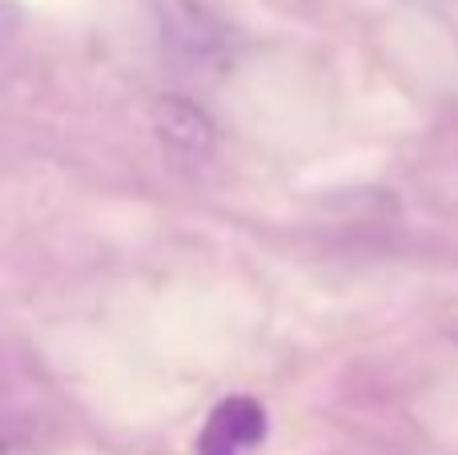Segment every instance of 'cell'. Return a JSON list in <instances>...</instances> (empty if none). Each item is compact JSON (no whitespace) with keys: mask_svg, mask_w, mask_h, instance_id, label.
<instances>
[{"mask_svg":"<svg viewBox=\"0 0 458 455\" xmlns=\"http://www.w3.org/2000/svg\"><path fill=\"white\" fill-rule=\"evenodd\" d=\"M269 435V416L253 395H225L198 435V455H258Z\"/></svg>","mask_w":458,"mask_h":455,"instance_id":"obj_1","label":"cell"},{"mask_svg":"<svg viewBox=\"0 0 458 455\" xmlns=\"http://www.w3.org/2000/svg\"><path fill=\"white\" fill-rule=\"evenodd\" d=\"M161 24H165V37L174 40V48L182 56H193V61H201V56H209L217 45H222V32H217V24L209 21L206 13H201L198 4H190V0H161Z\"/></svg>","mask_w":458,"mask_h":455,"instance_id":"obj_2","label":"cell"},{"mask_svg":"<svg viewBox=\"0 0 458 455\" xmlns=\"http://www.w3.org/2000/svg\"><path fill=\"white\" fill-rule=\"evenodd\" d=\"M157 133L165 137L177 153H185V158H206L209 145H214V125H209V117L198 105L177 101V97L157 105Z\"/></svg>","mask_w":458,"mask_h":455,"instance_id":"obj_3","label":"cell"},{"mask_svg":"<svg viewBox=\"0 0 458 455\" xmlns=\"http://www.w3.org/2000/svg\"><path fill=\"white\" fill-rule=\"evenodd\" d=\"M454 335H458V331H454Z\"/></svg>","mask_w":458,"mask_h":455,"instance_id":"obj_4","label":"cell"}]
</instances>
